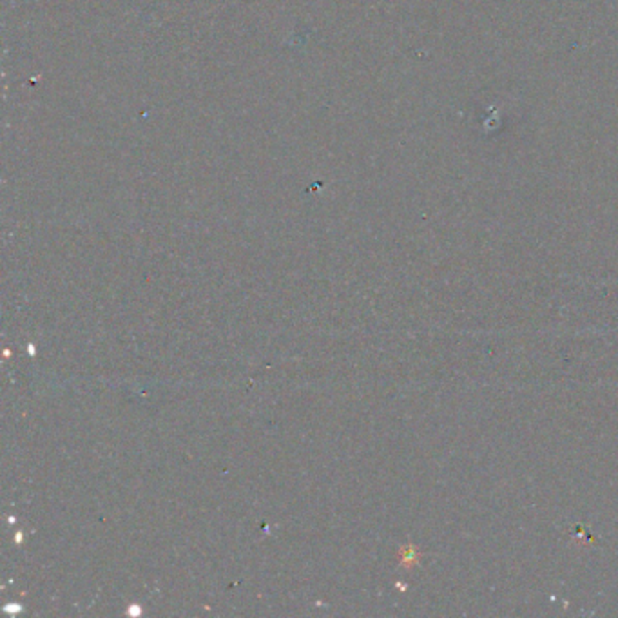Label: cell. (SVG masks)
<instances>
[{"instance_id":"cell-1","label":"cell","mask_w":618,"mask_h":618,"mask_svg":"<svg viewBox=\"0 0 618 618\" xmlns=\"http://www.w3.org/2000/svg\"><path fill=\"white\" fill-rule=\"evenodd\" d=\"M421 560V553L417 550V546L414 544H407V546H402L401 551H399V564L402 566L405 569H412L414 566L419 564Z\"/></svg>"}]
</instances>
